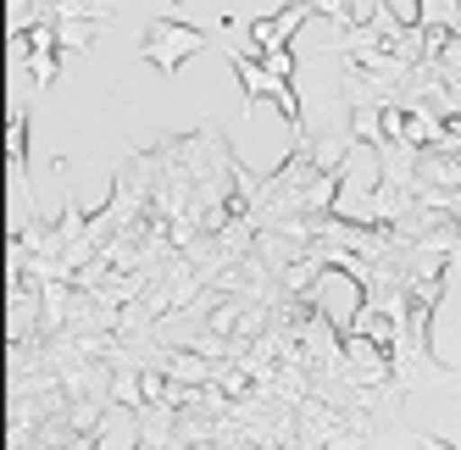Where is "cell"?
Returning a JSON list of instances; mask_svg holds the SVG:
<instances>
[{"mask_svg": "<svg viewBox=\"0 0 461 450\" xmlns=\"http://www.w3.org/2000/svg\"><path fill=\"white\" fill-rule=\"evenodd\" d=\"M189 45H194V34H184V28H173V22H161L156 34L145 40V50H156V61H161V68H173V61H178V50H189Z\"/></svg>", "mask_w": 461, "mask_h": 450, "instance_id": "6da1fadb", "label": "cell"}]
</instances>
